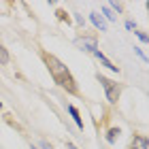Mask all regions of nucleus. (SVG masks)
<instances>
[{
	"label": "nucleus",
	"mask_w": 149,
	"mask_h": 149,
	"mask_svg": "<svg viewBox=\"0 0 149 149\" xmlns=\"http://www.w3.org/2000/svg\"><path fill=\"white\" fill-rule=\"evenodd\" d=\"M43 60H45L47 68H49V72H51L53 81H56L60 87H64V90L68 92V94H77V92H79V90H77V85H74V79H72L70 70L66 68V66L60 62L56 56H47V53H45Z\"/></svg>",
	"instance_id": "f257e3e1"
},
{
	"label": "nucleus",
	"mask_w": 149,
	"mask_h": 149,
	"mask_svg": "<svg viewBox=\"0 0 149 149\" xmlns=\"http://www.w3.org/2000/svg\"><path fill=\"white\" fill-rule=\"evenodd\" d=\"M98 81H100V85H102V90L107 94V100H109L111 104H115L119 100V92H121L119 83H117V81H113V79L102 77V74H98Z\"/></svg>",
	"instance_id": "f03ea898"
},
{
	"label": "nucleus",
	"mask_w": 149,
	"mask_h": 149,
	"mask_svg": "<svg viewBox=\"0 0 149 149\" xmlns=\"http://www.w3.org/2000/svg\"><path fill=\"white\" fill-rule=\"evenodd\" d=\"M79 45L83 47L85 51H92V53H94V51H98V43H96V38H87V36H85V38H79Z\"/></svg>",
	"instance_id": "7ed1b4c3"
},
{
	"label": "nucleus",
	"mask_w": 149,
	"mask_h": 149,
	"mask_svg": "<svg viewBox=\"0 0 149 149\" xmlns=\"http://www.w3.org/2000/svg\"><path fill=\"white\" fill-rule=\"evenodd\" d=\"M94 56H96V58L100 60V64H102V66H107V68H109V70H113V72H117V66H113V64H111V60L107 58L102 51H94Z\"/></svg>",
	"instance_id": "20e7f679"
},
{
	"label": "nucleus",
	"mask_w": 149,
	"mask_h": 149,
	"mask_svg": "<svg viewBox=\"0 0 149 149\" xmlns=\"http://www.w3.org/2000/svg\"><path fill=\"white\" fill-rule=\"evenodd\" d=\"M90 19H92V24L96 26V28L100 30V32H104L107 30V24H104V19L98 15V13H90Z\"/></svg>",
	"instance_id": "39448f33"
},
{
	"label": "nucleus",
	"mask_w": 149,
	"mask_h": 149,
	"mask_svg": "<svg viewBox=\"0 0 149 149\" xmlns=\"http://www.w3.org/2000/svg\"><path fill=\"white\" fill-rule=\"evenodd\" d=\"M132 149H149V143L145 136H134L132 141Z\"/></svg>",
	"instance_id": "423d86ee"
},
{
	"label": "nucleus",
	"mask_w": 149,
	"mask_h": 149,
	"mask_svg": "<svg viewBox=\"0 0 149 149\" xmlns=\"http://www.w3.org/2000/svg\"><path fill=\"white\" fill-rule=\"evenodd\" d=\"M66 109H68V113H70V117L74 119V124H77L79 128H83V119H81V115H79V111L74 109L72 104H68V107H66Z\"/></svg>",
	"instance_id": "0eeeda50"
},
{
	"label": "nucleus",
	"mask_w": 149,
	"mask_h": 149,
	"mask_svg": "<svg viewBox=\"0 0 149 149\" xmlns=\"http://www.w3.org/2000/svg\"><path fill=\"white\" fill-rule=\"evenodd\" d=\"M117 134H119V128H111V130L107 132V141H109V143H115Z\"/></svg>",
	"instance_id": "6e6552de"
},
{
	"label": "nucleus",
	"mask_w": 149,
	"mask_h": 149,
	"mask_svg": "<svg viewBox=\"0 0 149 149\" xmlns=\"http://www.w3.org/2000/svg\"><path fill=\"white\" fill-rule=\"evenodd\" d=\"M0 64H9V53L2 45H0Z\"/></svg>",
	"instance_id": "1a4fd4ad"
},
{
	"label": "nucleus",
	"mask_w": 149,
	"mask_h": 149,
	"mask_svg": "<svg viewBox=\"0 0 149 149\" xmlns=\"http://www.w3.org/2000/svg\"><path fill=\"white\" fill-rule=\"evenodd\" d=\"M102 13H104V15H107V19H111V22H113V19H115V15H113V11L109 9V6H104V9H102Z\"/></svg>",
	"instance_id": "9d476101"
},
{
	"label": "nucleus",
	"mask_w": 149,
	"mask_h": 149,
	"mask_svg": "<svg viewBox=\"0 0 149 149\" xmlns=\"http://www.w3.org/2000/svg\"><path fill=\"white\" fill-rule=\"evenodd\" d=\"M58 17H60V19H66V22H68V15H66L64 11H58Z\"/></svg>",
	"instance_id": "9b49d317"
},
{
	"label": "nucleus",
	"mask_w": 149,
	"mask_h": 149,
	"mask_svg": "<svg viewBox=\"0 0 149 149\" xmlns=\"http://www.w3.org/2000/svg\"><path fill=\"white\" fill-rule=\"evenodd\" d=\"M74 19H77V24H81V26H83V17H81L79 13H74Z\"/></svg>",
	"instance_id": "f8f14e48"
},
{
	"label": "nucleus",
	"mask_w": 149,
	"mask_h": 149,
	"mask_svg": "<svg viewBox=\"0 0 149 149\" xmlns=\"http://www.w3.org/2000/svg\"><path fill=\"white\" fill-rule=\"evenodd\" d=\"M136 36H139L141 40H147V34H143V32H136Z\"/></svg>",
	"instance_id": "ddd939ff"
},
{
	"label": "nucleus",
	"mask_w": 149,
	"mask_h": 149,
	"mask_svg": "<svg viewBox=\"0 0 149 149\" xmlns=\"http://www.w3.org/2000/svg\"><path fill=\"white\" fill-rule=\"evenodd\" d=\"M68 149H77V147H74V145H72V143H68Z\"/></svg>",
	"instance_id": "4468645a"
},
{
	"label": "nucleus",
	"mask_w": 149,
	"mask_h": 149,
	"mask_svg": "<svg viewBox=\"0 0 149 149\" xmlns=\"http://www.w3.org/2000/svg\"><path fill=\"white\" fill-rule=\"evenodd\" d=\"M45 149H51V147H47V145H45Z\"/></svg>",
	"instance_id": "2eb2a0df"
},
{
	"label": "nucleus",
	"mask_w": 149,
	"mask_h": 149,
	"mask_svg": "<svg viewBox=\"0 0 149 149\" xmlns=\"http://www.w3.org/2000/svg\"><path fill=\"white\" fill-rule=\"evenodd\" d=\"M0 109H2V102H0Z\"/></svg>",
	"instance_id": "dca6fc26"
},
{
	"label": "nucleus",
	"mask_w": 149,
	"mask_h": 149,
	"mask_svg": "<svg viewBox=\"0 0 149 149\" xmlns=\"http://www.w3.org/2000/svg\"><path fill=\"white\" fill-rule=\"evenodd\" d=\"M32 149H34V147H32Z\"/></svg>",
	"instance_id": "f3484780"
}]
</instances>
